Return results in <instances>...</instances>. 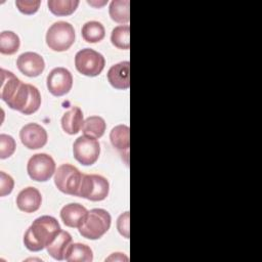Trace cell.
Returning a JSON list of instances; mask_svg holds the SVG:
<instances>
[{
    "mask_svg": "<svg viewBox=\"0 0 262 262\" xmlns=\"http://www.w3.org/2000/svg\"><path fill=\"white\" fill-rule=\"evenodd\" d=\"M83 123V113L78 106H73L66 112L61 118V127L63 131L70 135L77 134L82 129Z\"/></svg>",
    "mask_w": 262,
    "mask_h": 262,
    "instance_id": "16",
    "label": "cell"
},
{
    "mask_svg": "<svg viewBox=\"0 0 262 262\" xmlns=\"http://www.w3.org/2000/svg\"><path fill=\"white\" fill-rule=\"evenodd\" d=\"M92 259L93 253L90 247L80 243L70 245L64 255V260L68 262H91Z\"/></svg>",
    "mask_w": 262,
    "mask_h": 262,
    "instance_id": "19",
    "label": "cell"
},
{
    "mask_svg": "<svg viewBox=\"0 0 262 262\" xmlns=\"http://www.w3.org/2000/svg\"><path fill=\"white\" fill-rule=\"evenodd\" d=\"M47 89L54 96H62L72 89L73 76L66 68H54L47 76Z\"/></svg>",
    "mask_w": 262,
    "mask_h": 262,
    "instance_id": "9",
    "label": "cell"
},
{
    "mask_svg": "<svg viewBox=\"0 0 262 262\" xmlns=\"http://www.w3.org/2000/svg\"><path fill=\"white\" fill-rule=\"evenodd\" d=\"M105 36L104 27L96 20L87 21L82 27V37L88 43H96L101 41Z\"/></svg>",
    "mask_w": 262,
    "mask_h": 262,
    "instance_id": "22",
    "label": "cell"
},
{
    "mask_svg": "<svg viewBox=\"0 0 262 262\" xmlns=\"http://www.w3.org/2000/svg\"><path fill=\"white\" fill-rule=\"evenodd\" d=\"M49 10L57 16H67L72 14L78 7V0H49L47 2Z\"/></svg>",
    "mask_w": 262,
    "mask_h": 262,
    "instance_id": "23",
    "label": "cell"
},
{
    "mask_svg": "<svg viewBox=\"0 0 262 262\" xmlns=\"http://www.w3.org/2000/svg\"><path fill=\"white\" fill-rule=\"evenodd\" d=\"M130 130L127 125L121 124L114 127L110 133V139L112 145L121 152L126 151L128 154L130 146Z\"/></svg>",
    "mask_w": 262,
    "mask_h": 262,
    "instance_id": "18",
    "label": "cell"
},
{
    "mask_svg": "<svg viewBox=\"0 0 262 262\" xmlns=\"http://www.w3.org/2000/svg\"><path fill=\"white\" fill-rule=\"evenodd\" d=\"M75 42V30L70 23L57 21L46 33V43L53 51L68 50Z\"/></svg>",
    "mask_w": 262,
    "mask_h": 262,
    "instance_id": "3",
    "label": "cell"
},
{
    "mask_svg": "<svg viewBox=\"0 0 262 262\" xmlns=\"http://www.w3.org/2000/svg\"><path fill=\"white\" fill-rule=\"evenodd\" d=\"M83 175L75 166L62 164L55 171L54 184L61 192L78 196Z\"/></svg>",
    "mask_w": 262,
    "mask_h": 262,
    "instance_id": "4",
    "label": "cell"
},
{
    "mask_svg": "<svg viewBox=\"0 0 262 262\" xmlns=\"http://www.w3.org/2000/svg\"><path fill=\"white\" fill-rule=\"evenodd\" d=\"M60 231L58 221L52 216H41L33 221L24 235V244L29 251L38 252L48 246Z\"/></svg>",
    "mask_w": 262,
    "mask_h": 262,
    "instance_id": "1",
    "label": "cell"
},
{
    "mask_svg": "<svg viewBox=\"0 0 262 262\" xmlns=\"http://www.w3.org/2000/svg\"><path fill=\"white\" fill-rule=\"evenodd\" d=\"M105 59L103 55L91 48H84L77 52L75 66L77 71L88 77L98 76L104 69Z\"/></svg>",
    "mask_w": 262,
    "mask_h": 262,
    "instance_id": "5",
    "label": "cell"
},
{
    "mask_svg": "<svg viewBox=\"0 0 262 262\" xmlns=\"http://www.w3.org/2000/svg\"><path fill=\"white\" fill-rule=\"evenodd\" d=\"M105 261H114V262H123V261H128V257L125 256L122 253H114L110 257L105 259Z\"/></svg>",
    "mask_w": 262,
    "mask_h": 262,
    "instance_id": "31",
    "label": "cell"
},
{
    "mask_svg": "<svg viewBox=\"0 0 262 262\" xmlns=\"http://www.w3.org/2000/svg\"><path fill=\"white\" fill-rule=\"evenodd\" d=\"M16 147L15 140L7 134L0 135V159L4 160L13 155Z\"/></svg>",
    "mask_w": 262,
    "mask_h": 262,
    "instance_id": "26",
    "label": "cell"
},
{
    "mask_svg": "<svg viewBox=\"0 0 262 262\" xmlns=\"http://www.w3.org/2000/svg\"><path fill=\"white\" fill-rule=\"evenodd\" d=\"M27 171L31 179L45 182L55 173V162L47 154H36L30 158Z\"/></svg>",
    "mask_w": 262,
    "mask_h": 262,
    "instance_id": "8",
    "label": "cell"
},
{
    "mask_svg": "<svg viewBox=\"0 0 262 262\" xmlns=\"http://www.w3.org/2000/svg\"><path fill=\"white\" fill-rule=\"evenodd\" d=\"M72 243V235L64 230H60L46 247L48 254L55 260H63L66 251Z\"/></svg>",
    "mask_w": 262,
    "mask_h": 262,
    "instance_id": "15",
    "label": "cell"
},
{
    "mask_svg": "<svg viewBox=\"0 0 262 262\" xmlns=\"http://www.w3.org/2000/svg\"><path fill=\"white\" fill-rule=\"evenodd\" d=\"M129 212H125L121 214L117 220V228L121 235H123L125 238H129Z\"/></svg>",
    "mask_w": 262,
    "mask_h": 262,
    "instance_id": "30",
    "label": "cell"
},
{
    "mask_svg": "<svg viewBox=\"0 0 262 262\" xmlns=\"http://www.w3.org/2000/svg\"><path fill=\"white\" fill-rule=\"evenodd\" d=\"M74 158L84 166L93 165L99 158V142L92 137L83 135L78 137L73 144Z\"/></svg>",
    "mask_w": 262,
    "mask_h": 262,
    "instance_id": "7",
    "label": "cell"
},
{
    "mask_svg": "<svg viewBox=\"0 0 262 262\" xmlns=\"http://www.w3.org/2000/svg\"><path fill=\"white\" fill-rule=\"evenodd\" d=\"M87 213L88 210L84 206L78 203H72L61 208L60 218L64 225H67L68 227L79 228L83 223Z\"/></svg>",
    "mask_w": 262,
    "mask_h": 262,
    "instance_id": "14",
    "label": "cell"
},
{
    "mask_svg": "<svg viewBox=\"0 0 262 262\" xmlns=\"http://www.w3.org/2000/svg\"><path fill=\"white\" fill-rule=\"evenodd\" d=\"M128 0H114L110 4L108 13L111 18L118 24H127L130 19Z\"/></svg>",
    "mask_w": 262,
    "mask_h": 262,
    "instance_id": "21",
    "label": "cell"
},
{
    "mask_svg": "<svg viewBox=\"0 0 262 262\" xmlns=\"http://www.w3.org/2000/svg\"><path fill=\"white\" fill-rule=\"evenodd\" d=\"M105 128L106 124L103 118L99 116H90L84 121L81 130L84 135L97 139L104 134Z\"/></svg>",
    "mask_w": 262,
    "mask_h": 262,
    "instance_id": "20",
    "label": "cell"
},
{
    "mask_svg": "<svg viewBox=\"0 0 262 262\" xmlns=\"http://www.w3.org/2000/svg\"><path fill=\"white\" fill-rule=\"evenodd\" d=\"M42 203L40 191L32 186L26 187L19 191L16 196L17 208L25 213L36 212Z\"/></svg>",
    "mask_w": 262,
    "mask_h": 262,
    "instance_id": "13",
    "label": "cell"
},
{
    "mask_svg": "<svg viewBox=\"0 0 262 262\" xmlns=\"http://www.w3.org/2000/svg\"><path fill=\"white\" fill-rule=\"evenodd\" d=\"M47 132L39 124L29 123L19 131L21 143L29 149H38L43 147L47 142Z\"/></svg>",
    "mask_w": 262,
    "mask_h": 262,
    "instance_id": "10",
    "label": "cell"
},
{
    "mask_svg": "<svg viewBox=\"0 0 262 262\" xmlns=\"http://www.w3.org/2000/svg\"><path fill=\"white\" fill-rule=\"evenodd\" d=\"M20 45L18 36L11 31H3L0 34V52L2 54H14Z\"/></svg>",
    "mask_w": 262,
    "mask_h": 262,
    "instance_id": "24",
    "label": "cell"
},
{
    "mask_svg": "<svg viewBox=\"0 0 262 262\" xmlns=\"http://www.w3.org/2000/svg\"><path fill=\"white\" fill-rule=\"evenodd\" d=\"M14 186V181L12 177L5 172H0V195L5 196L9 194Z\"/></svg>",
    "mask_w": 262,
    "mask_h": 262,
    "instance_id": "29",
    "label": "cell"
},
{
    "mask_svg": "<svg viewBox=\"0 0 262 262\" xmlns=\"http://www.w3.org/2000/svg\"><path fill=\"white\" fill-rule=\"evenodd\" d=\"M17 69L28 77H38L45 68L43 57L36 52H25L17 57Z\"/></svg>",
    "mask_w": 262,
    "mask_h": 262,
    "instance_id": "11",
    "label": "cell"
},
{
    "mask_svg": "<svg viewBox=\"0 0 262 262\" xmlns=\"http://www.w3.org/2000/svg\"><path fill=\"white\" fill-rule=\"evenodd\" d=\"M107 80L116 89H128L130 86V62L121 61L112 66L107 72Z\"/></svg>",
    "mask_w": 262,
    "mask_h": 262,
    "instance_id": "12",
    "label": "cell"
},
{
    "mask_svg": "<svg viewBox=\"0 0 262 262\" xmlns=\"http://www.w3.org/2000/svg\"><path fill=\"white\" fill-rule=\"evenodd\" d=\"M111 41L115 47L128 50L130 47V27L128 25L116 27L112 31Z\"/></svg>",
    "mask_w": 262,
    "mask_h": 262,
    "instance_id": "25",
    "label": "cell"
},
{
    "mask_svg": "<svg viewBox=\"0 0 262 262\" xmlns=\"http://www.w3.org/2000/svg\"><path fill=\"white\" fill-rule=\"evenodd\" d=\"M0 73H1L0 96H1V99L5 103H7L12 98V96L15 94L21 81L19 79H17L13 73L6 71L4 69H1Z\"/></svg>",
    "mask_w": 262,
    "mask_h": 262,
    "instance_id": "17",
    "label": "cell"
},
{
    "mask_svg": "<svg viewBox=\"0 0 262 262\" xmlns=\"http://www.w3.org/2000/svg\"><path fill=\"white\" fill-rule=\"evenodd\" d=\"M39 0H30V1H24V0H17L15 1V5L18 8V10L24 14H33L37 12L40 6Z\"/></svg>",
    "mask_w": 262,
    "mask_h": 262,
    "instance_id": "28",
    "label": "cell"
},
{
    "mask_svg": "<svg viewBox=\"0 0 262 262\" xmlns=\"http://www.w3.org/2000/svg\"><path fill=\"white\" fill-rule=\"evenodd\" d=\"M111 222L112 218L107 211L95 208L88 211L79 232L85 238L98 239L110 229Z\"/></svg>",
    "mask_w": 262,
    "mask_h": 262,
    "instance_id": "2",
    "label": "cell"
},
{
    "mask_svg": "<svg viewBox=\"0 0 262 262\" xmlns=\"http://www.w3.org/2000/svg\"><path fill=\"white\" fill-rule=\"evenodd\" d=\"M108 190L110 184L106 178L97 174H84L78 196L92 202H99L107 196Z\"/></svg>",
    "mask_w": 262,
    "mask_h": 262,
    "instance_id": "6",
    "label": "cell"
},
{
    "mask_svg": "<svg viewBox=\"0 0 262 262\" xmlns=\"http://www.w3.org/2000/svg\"><path fill=\"white\" fill-rule=\"evenodd\" d=\"M29 88H30V100L26 108L21 112V114L24 115H31L36 113L41 105V94L39 90L31 84H29Z\"/></svg>",
    "mask_w": 262,
    "mask_h": 262,
    "instance_id": "27",
    "label": "cell"
}]
</instances>
